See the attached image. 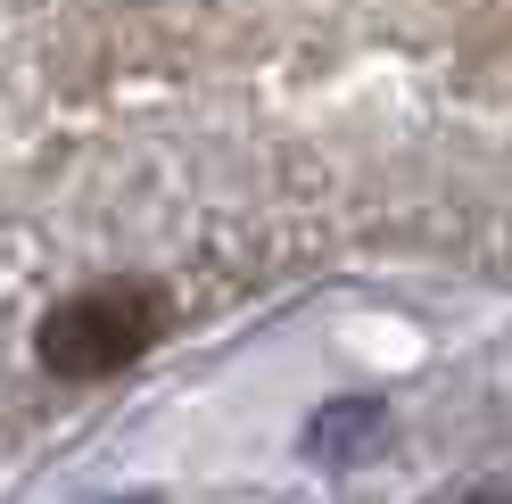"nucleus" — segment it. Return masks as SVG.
<instances>
[{
    "instance_id": "nucleus-1",
    "label": "nucleus",
    "mask_w": 512,
    "mask_h": 504,
    "mask_svg": "<svg viewBox=\"0 0 512 504\" xmlns=\"http://www.w3.org/2000/svg\"><path fill=\"white\" fill-rule=\"evenodd\" d=\"M157 331H166V298L157 290H141V281H100V290H83V298L42 314L34 356L58 381H108V372L141 364L157 348Z\"/></svg>"
}]
</instances>
